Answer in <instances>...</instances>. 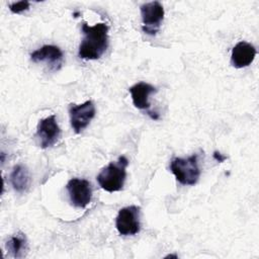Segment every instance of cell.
Returning <instances> with one entry per match:
<instances>
[{"label": "cell", "instance_id": "1", "mask_svg": "<svg viewBox=\"0 0 259 259\" xmlns=\"http://www.w3.org/2000/svg\"><path fill=\"white\" fill-rule=\"evenodd\" d=\"M83 38L80 42L78 56L83 60H98L108 48V26L106 23L98 22L89 26L82 23Z\"/></svg>", "mask_w": 259, "mask_h": 259}, {"label": "cell", "instance_id": "2", "mask_svg": "<svg viewBox=\"0 0 259 259\" xmlns=\"http://www.w3.org/2000/svg\"><path fill=\"white\" fill-rule=\"evenodd\" d=\"M128 160L124 156H119L115 162H110L103 167L96 176L100 187L108 192L119 191L123 188L126 178V167Z\"/></svg>", "mask_w": 259, "mask_h": 259}, {"label": "cell", "instance_id": "3", "mask_svg": "<svg viewBox=\"0 0 259 259\" xmlns=\"http://www.w3.org/2000/svg\"><path fill=\"white\" fill-rule=\"evenodd\" d=\"M170 170L182 185H195L200 176L198 155L193 154L187 158H173L170 163Z\"/></svg>", "mask_w": 259, "mask_h": 259}, {"label": "cell", "instance_id": "4", "mask_svg": "<svg viewBox=\"0 0 259 259\" xmlns=\"http://www.w3.org/2000/svg\"><path fill=\"white\" fill-rule=\"evenodd\" d=\"M143 25L142 29L146 34L156 35L159 32L164 19V8L159 1L144 3L140 6Z\"/></svg>", "mask_w": 259, "mask_h": 259}, {"label": "cell", "instance_id": "5", "mask_svg": "<svg viewBox=\"0 0 259 259\" xmlns=\"http://www.w3.org/2000/svg\"><path fill=\"white\" fill-rule=\"evenodd\" d=\"M140 212L141 207L137 205H130L119 209L115 220V227L120 235L134 236L140 232Z\"/></svg>", "mask_w": 259, "mask_h": 259}, {"label": "cell", "instance_id": "6", "mask_svg": "<svg viewBox=\"0 0 259 259\" xmlns=\"http://www.w3.org/2000/svg\"><path fill=\"white\" fill-rule=\"evenodd\" d=\"M96 110L93 101L87 100L82 104H70L69 115L71 126L76 134L82 133L95 116Z\"/></svg>", "mask_w": 259, "mask_h": 259}, {"label": "cell", "instance_id": "7", "mask_svg": "<svg viewBox=\"0 0 259 259\" xmlns=\"http://www.w3.org/2000/svg\"><path fill=\"white\" fill-rule=\"evenodd\" d=\"M66 189L69 193L71 203L79 208H84L91 201L92 186L86 179L72 178L68 181Z\"/></svg>", "mask_w": 259, "mask_h": 259}, {"label": "cell", "instance_id": "8", "mask_svg": "<svg viewBox=\"0 0 259 259\" xmlns=\"http://www.w3.org/2000/svg\"><path fill=\"white\" fill-rule=\"evenodd\" d=\"M61 136V128L57 122L56 115L52 114L38 121L35 138L39 142L41 149L53 147Z\"/></svg>", "mask_w": 259, "mask_h": 259}, {"label": "cell", "instance_id": "9", "mask_svg": "<svg viewBox=\"0 0 259 259\" xmlns=\"http://www.w3.org/2000/svg\"><path fill=\"white\" fill-rule=\"evenodd\" d=\"M30 60L34 63H47L52 71H58L62 67L64 55L59 47L45 45L30 54Z\"/></svg>", "mask_w": 259, "mask_h": 259}, {"label": "cell", "instance_id": "10", "mask_svg": "<svg viewBox=\"0 0 259 259\" xmlns=\"http://www.w3.org/2000/svg\"><path fill=\"white\" fill-rule=\"evenodd\" d=\"M257 51L255 47L247 41H239L232 50L231 63L237 68H245L252 64L256 57Z\"/></svg>", "mask_w": 259, "mask_h": 259}, {"label": "cell", "instance_id": "11", "mask_svg": "<svg viewBox=\"0 0 259 259\" xmlns=\"http://www.w3.org/2000/svg\"><path fill=\"white\" fill-rule=\"evenodd\" d=\"M128 91L132 95L133 103L135 107L142 110L149 111L150 102L149 97L151 94L157 92V88L146 82H139L128 88Z\"/></svg>", "mask_w": 259, "mask_h": 259}, {"label": "cell", "instance_id": "12", "mask_svg": "<svg viewBox=\"0 0 259 259\" xmlns=\"http://www.w3.org/2000/svg\"><path fill=\"white\" fill-rule=\"evenodd\" d=\"M10 183L13 189L18 193L25 192L30 184V176L27 168L21 164H18L13 167L10 176Z\"/></svg>", "mask_w": 259, "mask_h": 259}, {"label": "cell", "instance_id": "13", "mask_svg": "<svg viewBox=\"0 0 259 259\" xmlns=\"http://www.w3.org/2000/svg\"><path fill=\"white\" fill-rule=\"evenodd\" d=\"M6 249L13 258H21L25 256L27 251V239L21 232L14 234L6 243Z\"/></svg>", "mask_w": 259, "mask_h": 259}, {"label": "cell", "instance_id": "14", "mask_svg": "<svg viewBox=\"0 0 259 259\" xmlns=\"http://www.w3.org/2000/svg\"><path fill=\"white\" fill-rule=\"evenodd\" d=\"M29 5L30 3L28 1H18V2H13V3H10L9 4V9L12 13H15V14H19V13H22L23 11H26L29 9Z\"/></svg>", "mask_w": 259, "mask_h": 259}, {"label": "cell", "instance_id": "15", "mask_svg": "<svg viewBox=\"0 0 259 259\" xmlns=\"http://www.w3.org/2000/svg\"><path fill=\"white\" fill-rule=\"evenodd\" d=\"M213 158L218 161V162H224L226 159H227V157L226 156H223L220 152H218V151H215L214 153H213Z\"/></svg>", "mask_w": 259, "mask_h": 259}, {"label": "cell", "instance_id": "16", "mask_svg": "<svg viewBox=\"0 0 259 259\" xmlns=\"http://www.w3.org/2000/svg\"><path fill=\"white\" fill-rule=\"evenodd\" d=\"M169 257H174V258H177V255H171V254H170V255H167L165 258H169Z\"/></svg>", "mask_w": 259, "mask_h": 259}]
</instances>
